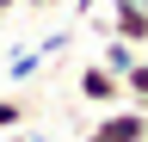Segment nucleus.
I'll list each match as a JSON object with an SVG mask.
<instances>
[{
    "instance_id": "obj_11",
    "label": "nucleus",
    "mask_w": 148,
    "mask_h": 142,
    "mask_svg": "<svg viewBox=\"0 0 148 142\" xmlns=\"http://www.w3.org/2000/svg\"><path fill=\"white\" fill-rule=\"evenodd\" d=\"M12 6H31V0H0V12H12Z\"/></svg>"
},
{
    "instance_id": "obj_2",
    "label": "nucleus",
    "mask_w": 148,
    "mask_h": 142,
    "mask_svg": "<svg viewBox=\"0 0 148 142\" xmlns=\"http://www.w3.org/2000/svg\"><path fill=\"white\" fill-rule=\"evenodd\" d=\"M74 93H80V105H92V111H111V105H123V74H111L105 62H86L80 74H74Z\"/></svg>"
},
{
    "instance_id": "obj_5",
    "label": "nucleus",
    "mask_w": 148,
    "mask_h": 142,
    "mask_svg": "<svg viewBox=\"0 0 148 142\" xmlns=\"http://www.w3.org/2000/svg\"><path fill=\"white\" fill-rule=\"evenodd\" d=\"M37 68H43V56H37V43H31V49H18V56H6V80L25 86V80H37Z\"/></svg>"
},
{
    "instance_id": "obj_13",
    "label": "nucleus",
    "mask_w": 148,
    "mask_h": 142,
    "mask_svg": "<svg viewBox=\"0 0 148 142\" xmlns=\"http://www.w3.org/2000/svg\"><path fill=\"white\" fill-rule=\"evenodd\" d=\"M142 6H148V0H142Z\"/></svg>"
},
{
    "instance_id": "obj_6",
    "label": "nucleus",
    "mask_w": 148,
    "mask_h": 142,
    "mask_svg": "<svg viewBox=\"0 0 148 142\" xmlns=\"http://www.w3.org/2000/svg\"><path fill=\"white\" fill-rule=\"evenodd\" d=\"M18 123H25V99L0 93V136H6V130H18Z\"/></svg>"
},
{
    "instance_id": "obj_4",
    "label": "nucleus",
    "mask_w": 148,
    "mask_h": 142,
    "mask_svg": "<svg viewBox=\"0 0 148 142\" xmlns=\"http://www.w3.org/2000/svg\"><path fill=\"white\" fill-rule=\"evenodd\" d=\"M99 62L111 68V74H130V68L142 62V49H136V43H123V37H105V49H99Z\"/></svg>"
},
{
    "instance_id": "obj_14",
    "label": "nucleus",
    "mask_w": 148,
    "mask_h": 142,
    "mask_svg": "<svg viewBox=\"0 0 148 142\" xmlns=\"http://www.w3.org/2000/svg\"><path fill=\"white\" fill-rule=\"evenodd\" d=\"M142 111H148V105H142Z\"/></svg>"
},
{
    "instance_id": "obj_12",
    "label": "nucleus",
    "mask_w": 148,
    "mask_h": 142,
    "mask_svg": "<svg viewBox=\"0 0 148 142\" xmlns=\"http://www.w3.org/2000/svg\"><path fill=\"white\" fill-rule=\"evenodd\" d=\"M80 142H105V136H99V130H86V136H80Z\"/></svg>"
},
{
    "instance_id": "obj_10",
    "label": "nucleus",
    "mask_w": 148,
    "mask_h": 142,
    "mask_svg": "<svg viewBox=\"0 0 148 142\" xmlns=\"http://www.w3.org/2000/svg\"><path fill=\"white\" fill-rule=\"evenodd\" d=\"M31 6H43V12H56V6H68V0H31Z\"/></svg>"
},
{
    "instance_id": "obj_9",
    "label": "nucleus",
    "mask_w": 148,
    "mask_h": 142,
    "mask_svg": "<svg viewBox=\"0 0 148 142\" xmlns=\"http://www.w3.org/2000/svg\"><path fill=\"white\" fill-rule=\"evenodd\" d=\"M0 142H49V136H18V130H6V136H0Z\"/></svg>"
},
{
    "instance_id": "obj_7",
    "label": "nucleus",
    "mask_w": 148,
    "mask_h": 142,
    "mask_svg": "<svg viewBox=\"0 0 148 142\" xmlns=\"http://www.w3.org/2000/svg\"><path fill=\"white\" fill-rule=\"evenodd\" d=\"M68 43H74V31H56V37H43V43H37V56H43V62H56Z\"/></svg>"
},
{
    "instance_id": "obj_3",
    "label": "nucleus",
    "mask_w": 148,
    "mask_h": 142,
    "mask_svg": "<svg viewBox=\"0 0 148 142\" xmlns=\"http://www.w3.org/2000/svg\"><path fill=\"white\" fill-rule=\"evenodd\" d=\"M105 142H148V111L142 105H111V111H99V123H92Z\"/></svg>"
},
{
    "instance_id": "obj_8",
    "label": "nucleus",
    "mask_w": 148,
    "mask_h": 142,
    "mask_svg": "<svg viewBox=\"0 0 148 142\" xmlns=\"http://www.w3.org/2000/svg\"><path fill=\"white\" fill-rule=\"evenodd\" d=\"M68 12H74V19H92V12H99V0H68Z\"/></svg>"
},
{
    "instance_id": "obj_15",
    "label": "nucleus",
    "mask_w": 148,
    "mask_h": 142,
    "mask_svg": "<svg viewBox=\"0 0 148 142\" xmlns=\"http://www.w3.org/2000/svg\"><path fill=\"white\" fill-rule=\"evenodd\" d=\"M142 56H148V49H142Z\"/></svg>"
},
{
    "instance_id": "obj_1",
    "label": "nucleus",
    "mask_w": 148,
    "mask_h": 142,
    "mask_svg": "<svg viewBox=\"0 0 148 142\" xmlns=\"http://www.w3.org/2000/svg\"><path fill=\"white\" fill-rule=\"evenodd\" d=\"M92 19H99L105 37H123V43L148 49V6L142 0H105V12H92Z\"/></svg>"
}]
</instances>
